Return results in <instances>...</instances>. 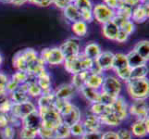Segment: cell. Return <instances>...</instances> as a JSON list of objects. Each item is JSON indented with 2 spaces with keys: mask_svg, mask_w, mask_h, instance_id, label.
Returning <instances> with one entry per match:
<instances>
[{
  "mask_svg": "<svg viewBox=\"0 0 149 139\" xmlns=\"http://www.w3.org/2000/svg\"><path fill=\"white\" fill-rule=\"evenodd\" d=\"M39 58V54L33 48H24L18 51L12 58V66L17 71L27 73L29 67Z\"/></svg>",
  "mask_w": 149,
  "mask_h": 139,
  "instance_id": "1",
  "label": "cell"
},
{
  "mask_svg": "<svg viewBox=\"0 0 149 139\" xmlns=\"http://www.w3.org/2000/svg\"><path fill=\"white\" fill-rule=\"evenodd\" d=\"M94 63V60H92L83 54L80 53L75 57H71V58L65 59L63 65L65 70L70 74L79 73L81 71H90Z\"/></svg>",
  "mask_w": 149,
  "mask_h": 139,
  "instance_id": "2",
  "label": "cell"
},
{
  "mask_svg": "<svg viewBox=\"0 0 149 139\" xmlns=\"http://www.w3.org/2000/svg\"><path fill=\"white\" fill-rule=\"evenodd\" d=\"M127 91L133 100H146L149 94V83L147 78L131 79L126 82Z\"/></svg>",
  "mask_w": 149,
  "mask_h": 139,
  "instance_id": "3",
  "label": "cell"
},
{
  "mask_svg": "<svg viewBox=\"0 0 149 139\" xmlns=\"http://www.w3.org/2000/svg\"><path fill=\"white\" fill-rule=\"evenodd\" d=\"M40 59H42L45 65H51V66H58L63 64L65 60V57L61 52L59 47H47L44 48L39 54Z\"/></svg>",
  "mask_w": 149,
  "mask_h": 139,
  "instance_id": "4",
  "label": "cell"
},
{
  "mask_svg": "<svg viewBox=\"0 0 149 139\" xmlns=\"http://www.w3.org/2000/svg\"><path fill=\"white\" fill-rule=\"evenodd\" d=\"M42 119V126L56 129L58 125L62 123L60 114L56 111L54 108L44 110H37Z\"/></svg>",
  "mask_w": 149,
  "mask_h": 139,
  "instance_id": "5",
  "label": "cell"
},
{
  "mask_svg": "<svg viewBox=\"0 0 149 139\" xmlns=\"http://www.w3.org/2000/svg\"><path fill=\"white\" fill-rule=\"evenodd\" d=\"M62 122L65 124L69 125L70 127L71 125L78 123L81 122V110L78 107L73 105L72 103L69 102L62 110L59 112Z\"/></svg>",
  "mask_w": 149,
  "mask_h": 139,
  "instance_id": "6",
  "label": "cell"
},
{
  "mask_svg": "<svg viewBox=\"0 0 149 139\" xmlns=\"http://www.w3.org/2000/svg\"><path fill=\"white\" fill-rule=\"evenodd\" d=\"M121 88H122V85L120 80L118 77L109 75L104 78V81H103V84L100 89L101 92L114 97V98H117L118 96H120Z\"/></svg>",
  "mask_w": 149,
  "mask_h": 139,
  "instance_id": "7",
  "label": "cell"
},
{
  "mask_svg": "<svg viewBox=\"0 0 149 139\" xmlns=\"http://www.w3.org/2000/svg\"><path fill=\"white\" fill-rule=\"evenodd\" d=\"M92 12H93L94 20H96L100 24H104L107 22H110L115 16L114 10H112L107 6H106L103 2L94 5Z\"/></svg>",
  "mask_w": 149,
  "mask_h": 139,
  "instance_id": "8",
  "label": "cell"
},
{
  "mask_svg": "<svg viewBox=\"0 0 149 139\" xmlns=\"http://www.w3.org/2000/svg\"><path fill=\"white\" fill-rule=\"evenodd\" d=\"M61 52L64 55L65 59L71 58V57H75L79 55L81 52V45L79 40L75 37H70L65 40L59 46Z\"/></svg>",
  "mask_w": 149,
  "mask_h": 139,
  "instance_id": "9",
  "label": "cell"
},
{
  "mask_svg": "<svg viewBox=\"0 0 149 139\" xmlns=\"http://www.w3.org/2000/svg\"><path fill=\"white\" fill-rule=\"evenodd\" d=\"M129 114L137 118V120L145 121L148 118V105L146 100H134L128 109Z\"/></svg>",
  "mask_w": 149,
  "mask_h": 139,
  "instance_id": "10",
  "label": "cell"
},
{
  "mask_svg": "<svg viewBox=\"0 0 149 139\" xmlns=\"http://www.w3.org/2000/svg\"><path fill=\"white\" fill-rule=\"evenodd\" d=\"M35 110H37L36 107H35V105L33 102H31L29 100L23 103H13L12 109L10 112L22 120L23 118L28 116L29 114H31V113Z\"/></svg>",
  "mask_w": 149,
  "mask_h": 139,
  "instance_id": "11",
  "label": "cell"
},
{
  "mask_svg": "<svg viewBox=\"0 0 149 139\" xmlns=\"http://www.w3.org/2000/svg\"><path fill=\"white\" fill-rule=\"evenodd\" d=\"M110 108H111V111L114 113L121 122L123 120L127 119L128 115H129V111H128L129 106H128L124 97H122L120 96H118L114 100V102L111 104Z\"/></svg>",
  "mask_w": 149,
  "mask_h": 139,
  "instance_id": "12",
  "label": "cell"
},
{
  "mask_svg": "<svg viewBox=\"0 0 149 139\" xmlns=\"http://www.w3.org/2000/svg\"><path fill=\"white\" fill-rule=\"evenodd\" d=\"M149 17V5L146 4H139L138 6L132 8L131 20L133 23H143L146 22Z\"/></svg>",
  "mask_w": 149,
  "mask_h": 139,
  "instance_id": "13",
  "label": "cell"
},
{
  "mask_svg": "<svg viewBox=\"0 0 149 139\" xmlns=\"http://www.w3.org/2000/svg\"><path fill=\"white\" fill-rule=\"evenodd\" d=\"M113 60H114V53L111 51H102L95 62L102 71H105L112 70Z\"/></svg>",
  "mask_w": 149,
  "mask_h": 139,
  "instance_id": "14",
  "label": "cell"
},
{
  "mask_svg": "<svg viewBox=\"0 0 149 139\" xmlns=\"http://www.w3.org/2000/svg\"><path fill=\"white\" fill-rule=\"evenodd\" d=\"M41 126H42V119H41L38 110L32 112L22 119V127H26L38 132Z\"/></svg>",
  "mask_w": 149,
  "mask_h": 139,
  "instance_id": "15",
  "label": "cell"
},
{
  "mask_svg": "<svg viewBox=\"0 0 149 139\" xmlns=\"http://www.w3.org/2000/svg\"><path fill=\"white\" fill-rule=\"evenodd\" d=\"M148 123H149L148 118L145 121L137 120L132 125V128H131L132 135H133L136 137H139V138H143V137H146V136H148V133H149Z\"/></svg>",
  "mask_w": 149,
  "mask_h": 139,
  "instance_id": "16",
  "label": "cell"
},
{
  "mask_svg": "<svg viewBox=\"0 0 149 139\" xmlns=\"http://www.w3.org/2000/svg\"><path fill=\"white\" fill-rule=\"evenodd\" d=\"M77 91L78 90L71 84H64L58 86V88L55 92V96L58 99L70 100L76 94Z\"/></svg>",
  "mask_w": 149,
  "mask_h": 139,
  "instance_id": "17",
  "label": "cell"
},
{
  "mask_svg": "<svg viewBox=\"0 0 149 139\" xmlns=\"http://www.w3.org/2000/svg\"><path fill=\"white\" fill-rule=\"evenodd\" d=\"M10 99L13 103H23L30 100V96L27 92V86L25 84L20 85L18 88L10 93Z\"/></svg>",
  "mask_w": 149,
  "mask_h": 139,
  "instance_id": "18",
  "label": "cell"
},
{
  "mask_svg": "<svg viewBox=\"0 0 149 139\" xmlns=\"http://www.w3.org/2000/svg\"><path fill=\"white\" fill-rule=\"evenodd\" d=\"M112 22L117 25L118 28H119L120 30L124 31V32L127 33L129 35H131L134 33L135 24L129 19H125V18H122V17L115 15L114 18L112 19Z\"/></svg>",
  "mask_w": 149,
  "mask_h": 139,
  "instance_id": "19",
  "label": "cell"
},
{
  "mask_svg": "<svg viewBox=\"0 0 149 139\" xmlns=\"http://www.w3.org/2000/svg\"><path fill=\"white\" fill-rule=\"evenodd\" d=\"M36 83L39 85L41 90H42L43 94L52 92V88H51L52 87L51 76L47 70L43 71L42 73L36 76Z\"/></svg>",
  "mask_w": 149,
  "mask_h": 139,
  "instance_id": "20",
  "label": "cell"
},
{
  "mask_svg": "<svg viewBox=\"0 0 149 139\" xmlns=\"http://www.w3.org/2000/svg\"><path fill=\"white\" fill-rule=\"evenodd\" d=\"M62 12H63V16L66 19V20L68 22H70V24L81 20V11L73 3H70L68 6L62 10Z\"/></svg>",
  "mask_w": 149,
  "mask_h": 139,
  "instance_id": "21",
  "label": "cell"
},
{
  "mask_svg": "<svg viewBox=\"0 0 149 139\" xmlns=\"http://www.w3.org/2000/svg\"><path fill=\"white\" fill-rule=\"evenodd\" d=\"M56 99V97L55 96V93H53V92L42 94L38 98L37 110H44V109L54 108Z\"/></svg>",
  "mask_w": 149,
  "mask_h": 139,
  "instance_id": "22",
  "label": "cell"
},
{
  "mask_svg": "<svg viewBox=\"0 0 149 139\" xmlns=\"http://www.w3.org/2000/svg\"><path fill=\"white\" fill-rule=\"evenodd\" d=\"M81 123H83V125L84 127L85 132L100 131V128L102 126V123L100 122L99 117L93 115V114L87 116Z\"/></svg>",
  "mask_w": 149,
  "mask_h": 139,
  "instance_id": "23",
  "label": "cell"
},
{
  "mask_svg": "<svg viewBox=\"0 0 149 139\" xmlns=\"http://www.w3.org/2000/svg\"><path fill=\"white\" fill-rule=\"evenodd\" d=\"M104 78L105 76L103 75V73H93L89 71L88 77H87L85 82V86L95 90H99L102 86Z\"/></svg>",
  "mask_w": 149,
  "mask_h": 139,
  "instance_id": "24",
  "label": "cell"
},
{
  "mask_svg": "<svg viewBox=\"0 0 149 139\" xmlns=\"http://www.w3.org/2000/svg\"><path fill=\"white\" fill-rule=\"evenodd\" d=\"M102 49H101V46L95 43V42H90L87 44L83 51V54L92 60H95L97 59V57L100 55V53L102 52Z\"/></svg>",
  "mask_w": 149,
  "mask_h": 139,
  "instance_id": "25",
  "label": "cell"
},
{
  "mask_svg": "<svg viewBox=\"0 0 149 139\" xmlns=\"http://www.w3.org/2000/svg\"><path fill=\"white\" fill-rule=\"evenodd\" d=\"M119 28H118L117 25L110 20V22H107L104 24H102V33L103 35L109 40L115 41L117 34L119 33Z\"/></svg>",
  "mask_w": 149,
  "mask_h": 139,
  "instance_id": "26",
  "label": "cell"
},
{
  "mask_svg": "<svg viewBox=\"0 0 149 139\" xmlns=\"http://www.w3.org/2000/svg\"><path fill=\"white\" fill-rule=\"evenodd\" d=\"M70 28L77 37H84L88 34V24L81 20L71 23Z\"/></svg>",
  "mask_w": 149,
  "mask_h": 139,
  "instance_id": "27",
  "label": "cell"
},
{
  "mask_svg": "<svg viewBox=\"0 0 149 139\" xmlns=\"http://www.w3.org/2000/svg\"><path fill=\"white\" fill-rule=\"evenodd\" d=\"M133 51H135V52L139 55L140 57L148 61L149 59V42L147 40H142V41H139V42H137L134 46H133Z\"/></svg>",
  "mask_w": 149,
  "mask_h": 139,
  "instance_id": "28",
  "label": "cell"
},
{
  "mask_svg": "<svg viewBox=\"0 0 149 139\" xmlns=\"http://www.w3.org/2000/svg\"><path fill=\"white\" fill-rule=\"evenodd\" d=\"M125 55H126L128 65H129V67H130L131 69L134 68V67H137V66H140V65L147 63L146 60L143 59L142 57H140L139 55H138L135 52V51H133V50H131L129 53H127Z\"/></svg>",
  "mask_w": 149,
  "mask_h": 139,
  "instance_id": "29",
  "label": "cell"
},
{
  "mask_svg": "<svg viewBox=\"0 0 149 139\" xmlns=\"http://www.w3.org/2000/svg\"><path fill=\"white\" fill-rule=\"evenodd\" d=\"M89 74V71H81L79 73H75L72 76V79H71V85H72L77 90H81L83 87L85 86V82L87 77Z\"/></svg>",
  "mask_w": 149,
  "mask_h": 139,
  "instance_id": "30",
  "label": "cell"
},
{
  "mask_svg": "<svg viewBox=\"0 0 149 139\" xmlns=\"http://www.w3.org/2000/svg\"><path fill=\"white\" fill-rule=\"evenodd\" d=\"M129 67L127 62V59H126V55L123 53H117L114 54V60H113V67L112 70L116 71H121L123 69Z\"/></svg>",
  "mask_w": 149,
  "mask_h": 139,
  "instance_id": "31",
  "label": "cell"
},
{
  "mask_svg": "<svg viewBox=\"0 0 149 139\" xmlns=\"http://www.w3.org/2000/svg\"><path fill=\"white\" fill-rule=\"evenodd\" d=\"M80 91L81 92L83 96L85 97V99L88 100L89 102H91L92 104H93V103L98 102L99 96H100V91L99 90H95L93 88H90V87L84 86Z\"/></svg>",
  "mask_w": 149,
  "mask_h": 139,
  "instance_id": "32",
  "label": "cell"
},
{
  "mask_svg": "<svg viewBox=\"0 0 149 139\" xmlns=\"http://www.w3.org/2000/svg\"><path fill=\"white\" fill-rule=\"evenodd\" d=\"M147 74H148V67L146 64L137 66V67H134V68H132L130 80L131 79H145V78H147Z\"/></svg>",
  "mask_w": 149,
  "mask_h": 139,
  "instance_id": "33",
  "label": "cell"
},
{
  "mask_svg": "<svg viewBox=\"0 0 149 139\" xmlns=\"http://www.w3.org/2000/svg\"><path fill=\"white\" fill-rule=\"evenodd\" d=\"M100 122L102 124H105L107 126H118L120 124L121 121L118 118L112 111L107 113L105 115H102L99 117Z\"/></svg>",
  "mask_w": 149,
  "mask_h": 139,
  "instance_id": "34",
  "label": "cell"
},
{
  "mask_svg": "<svg viewBox=\"0 0 149 139\" xmlns=\"http://www.w3.org/2000/svg\"><path fill=\"white\" fill-rule=\"evenodd\" d=\"M111 111L110 106H107L105 104H102L100 102L93 103L91 105V113L93 115H95L97 117H100L102 115H105L107 113Z\"/></svg>",
  "mask_w": 149,
  "mask_h": 139,
  "instance_id": "35",
  "label": "cell"
},
{
  "mask_svg": "<svg viewBox=\"0 0 149 139\" xmlns=\"http://www.w3.org/2000/svg\"><path fill=\"white\" fill-rule=\"evenodd\" d=\"M132 12V8L128 6V5H126L124 3H122L120 6L115 10V15L122 17V18H125V19L131 20Z\"/></svg>",
  "mask_w": 149,
  "mask_h": 139,
  "instance_id": "36",
  "label": "cell"
},
{
  "mask_svg": "<svg viewBox=\"0 0 149 139\" xmlns=\"http://www.w3.org/2000/svg\"><path fill=\"white\" fill-rule=\"evenodd\" d=\"M56 131V136L58 139H67L70 136V126L65 124V123H61L60 125L55 129Z\"/></svg>",
  "mask_w": 149,
  "mask_h": 139,
  "instance_id": "37",
  "label": "cell"
},
{
  "mask_svg": "<svg viewBox=\"0 0 149 139\" xmlns=\"http://www.w3.org/2000/svg\"><path fill=\"white\" fill-rule=\"evenodd\" d=\"M38 136L41 139H58L55 129H51L45 126H41L38 130Z\"/></svg>",
  "mask_w": 149,
  "mask_h": 139,
  "instance_id": "38",
  "label": "cell"
},
{
  "mask_svg": "<svg viewBox=\"0 0 149 139\" xmlns=\"http://www.w3.org/2000/svg\"><path fill=\"white\" fill-rule=\"evenodd\" d=\"M73 4L78 8V9L81 12L92 11L94 7V4L92 2V0H76Z\"/></svg>",
  "mask_w": 149,
  "mask_h": 139,
  "instance_id": "39",
  "label": "cell"
},
{
  "mask_svg": "<svg viewBox=\"0 0 149 139\" xmlns=\"http://www.w3.org/2000/svg\"><path fill=\"white\" fill-rule=\"evenodd\" d=\"M11 79L12 81H14L15 83H17L19 85L25 84L29 79V74L25 71H17L16 73H14L11 75Z\"/></svg>",
  "mask_w": 149,
  "mask_h": 139,
  "instance_id": "40",
  "label": "cell"
},
{
  "mask_svg": "<svg viewBox=\"0 0 149 139\" xmlns=\"http://www.w3.org/2000/svg\"><path fill=\"white\" fill-rule=\"evenodd\" d=\"M70 136H73L75 137H81L86 133L83 123L81 122L78 123H75L73 125H71L70 127Z\"/></svg>",
  "mask_w": 149,
  "mask_h": 139,
  "instance_id": "41",
  "label": "cell"
},
{
  "mask_svg": "<svg viewBox=\"0 0 149 139\" xmlns=\"http://www.w3.org/2000/svg\"><path fill=\"white\" fill-rule=\"evenodd\" d=\"M38 136V132L26 127H22L19 132L20 139H35Z\"/></svg>",
  "mask_w": 149,
  "mask_h": 139,
  "instance_id": "42",
  "label": "cell"
},
{
  "mask_svg": "<svg viewBox=\"0 0 149 139\" xmlns=\"http://www.w3.org/2000/svg\"><path fill=\"white\" fill-rule=\"evenodd\" d=\"M12 106H13V102L11 101L10 98H4L3 100L0 101V113L1 114H8L10 111H11L12 109Z\"/></svg>",
  "mask_w": 149,
  "mask_h": 139,
  "instance_id": "43",
  "label": "cell"
},
{
  "mask_svg": "<svg viewBox=\"0 0 149 139\" xmlns=\"http://www.w3.org/2000/svg\"><path fill=\"white\" fill-rule=\"evenodd\" d=\"M0 136L1 139H14L15 137V129L14 127L7 125L0 131Z\"/></svg>",
  "mask_w": 149,
  "mask_h": 139,
  "instance_id": "44",
  "label": "cell"
},
{
  "mask_svg": "<svg viewBox=\"0 0 149 139\" xmlns=\"http://www.w3.org/2000/svg\"><path fill=\"white\" fill-rule=\"evenodd\" d=\"M7 118H8V125L12 126V127H19L20 125H22V120L19 119V117L15 116L14 114H12L11 112L6 114Z\"/></svg>",
  "mask_w": 149,
  "mask_h": 139,
  "instance_id": "45",
  "label": "cell"
},
{
  "mask_svg": "<svg viewBox=\"0 0 149 139\" xmlns=\"http://www.w3.org/2000/svg\"><path fill=\"white\" fill-rule=\"evenodd\" d=\"M116 98L114 97H112L109 95L105 94V93H103L100 91V96H99V100L98 102L102 103V104H105V105H107V106H111V104L113 102H114Z\"/></svg>",
  "mask_w": 149,
  "mask_h": 139,
  "instance_id": "46",
  "label": "cell"
},
{
  "mask_svg": "<svg viewBox=\"0 0 149 139\" xmlns=\"http://www.w3.org/2000/svg\"><path fill=\"white\" fill-rule=\"evenodd\" d=\"M103 3L115 11V10L123 3V0H103Z\"/></svg>",
  "mask_w": 149,
  "mask_h": 139,
  "instance_id": "47",
  "label": "cell"
},
{
  "mask_svg": "<svg viewBox=\"0 0 149 139\" xmlns=\"http://www.w3.org/2000/svg\"><path fill=\"white\" fill-rule=\"evenodd\" d=\"M102 133L100 131L97 132H86L84 135L80 137L81 139H101Z\"/></svg>",
  "mask_w": 149,
  "mask_h": 139,
  "instance_id": "48",
  "label": "cell"
},
{
  "mask_svg": "<svg viewBox=\"0 0 149 139\" xmlns=\"http://www.w3.org/2000/svg\"><path fill=\"white\" fill-rule=\"evenodd\" d=\"M117 136L119 139H132V135L131 131L128 129H125V128L118 131Z\"/></svg>",
  "mask_w": 149,
  "mask_h": 139,
  "instance_id": "49",
  "label": "cell"
},
{
  "mask_svg": "<svg viewBox=\"0 0 149 139\" xmlns=\"http://www.w3.org/2000/svg\"><path fill=\"white\" fill-rule=\"evenodd\" d=\"M129 36L130 35L127 33H125L124 31L119 30V33H118V34H117V37H116L115 41H117L118 43H124L128 39H129Z\"/></svg>",
  "mask_w": 149,
  "mask_h": 139,
  "instance_id": "50",
  "label": "cell"
},
{
  "mask_svg": "<svg viewBox=\"0 0 149 139\" xmlns=\"http://www.w3.org/2000/svg\"><path fill=\"white\" fill-rule=\"evenodd\" d=\"M69 4L70 2L68 0H52V5H54L56 8L61 10H63Z\"/></svg>",
  "mask_w": 149,
  "mask_h": 139,
  "instance_id": "51",
  "label": "cell"
},
{
  "mask_svg": "<svg viewBox=\"0 0 149 139\" xmlns=\"http://www.w3.org/2000/svg\"><path fill=\"white\" fill-rule=\"evenodd\" d=\"M101 139H119L117 136V133L114 131H107L104 133H102Z\"/></svg>",
  "mask_w": 149,
  "mask_h": 139,
  "instance_id": "52",
  "label": "cell"
},
{
  "mask_svg": "<svg viewBox=\"0 0 149 139\" xmlns=\"http://www.w3.org/2000/svg\"><path fill=\"white\" fill-rule=\"evenodd\" d=\"M8 81L9 78L7 74L0 73V88H6V85Z\"/></svg>",
  "mask_w": 149,
  "mask_h": 139,
  "instance_id": "53",
  "label": "cell"
},
{
  "mask_svg": "<svg viewBox=\"0 0 149 139\" xmlns=\"http://www.w3.org/2000/svg\"><path fill=\"white\" fill-rule=\"evenodd\" d=\"M123 3L132 7V8H134V7L138 6L139 4H142L141 0H123Z\"/></svg>",
  "mask_w": 149,
  "mask_h": 139,
  "instance_id": "54",
  "label": "cell"
},
{
  "mask_svg": "<svg viewBox=\"0 0 149 139\" xmlns=\"http://www.w3.org/2000/svg\"><path fill=\"white\" fill-rule=\"evenodd\" d=\"M7 125H8V118L5 114H1L0 113V128H4Z\"/></svg>",
  "mask_w": 149,
  "mask_h": 139,
  "instance_id": "55",
  "label": "cell"
},
{
  "mask_svg": "<svg viewBox=\"0 0 149 139\" xmlns=\"http://www.w3.org/2000/svg\"><path fill=\"white\" fill-rule=\"evenodd\" d=\"M51 5H52V0H41L38 6L42 8H47L51 6Z\"/></svg>",
  "mask_w": 149,
  "mask_h": 139,
  "instance_id": "56",
  "label": "cell"
},
{
  "mask_svg": "<svg viewBox=\"0 0 149 139\" xmlns=\"http://www.w3.org/2000/svg\"><path fill=\"white\" fill-rule=\"evenodd\" d=\"M8 93L6 90V88H0V101L8 97Z\"/></svg>",
  "mask_w": 149,
  "mask_h": 139,
  "instance_id": "57",
  "label": "cell"
},
{
  "mask_svg": "<svg viewBox=\"0 0 149 139\" xmlns=\"http://www.w3.org/2000/svg\"><path fill=\"white\" fill-rule=\"evenodd\" d=\"M27 3V0H13L12 1V5H14V6H22V5L26 4Z\"/></svg>",
  "mask_w": 149,
  "mask_h": 139,
  "instance_id": "58",
  "label": "cell"
},
{
  "mask_svg": "<svg viewBox=\"0 0 149 139\" xmlns=\"http://www.w3.org/2000/svg\"><path fill=\"white\" fill-rule=\"evenodd\" d=\"M41 0H27V3H30V4H33V5H36L38 6V4L40 3Z\"/></svg>",
  "mask_w": 149,
  "mask_h": 139,
  "instance_id": "59",
  "label": "cell"
},
{
  "mask_svg": "<svg viewBox=\"0 0 149 139\" xmlns=\"http://www.w3.org/2000/svg\"><path fill=\"white\" fill-rule=\"evenodd\" d=\"M13 0H0V2L3 4H12Z\"/></svg>",
  "mask_w": 149,
  "mask_h": 139,
  "instance_id": "60",
  "label": "cell"
},
{
  "mask_svg": "<svg viewBox=\"0 0 149 139\" xmlns=\"http://www.w3.org/2000/svg\"><path fill=\"white\" fill-rule=\"evenodd\" d=\"M3 56L1 55V54H0V66H1L2 65V63H3Z\"/></svg>",
  "mask_w": 149,
  "mask_h": 139,
  "instance_id": "61",
  "label": "cell"
},
{
  "mask_svg": "<svg viewBox=\"0 0 149 139\" xmlns=\"http://www.w3.org/2000/svg\"><path fill=\"white\" fill-rule=\"evenodd\" d=\"M141 3L142 4H146V3H148V0H141Z\"/></svg>",
  "mask_w": 149,
  "mask_h": 139,
  "instance_id": "62",
  "label": "cell"
},
{
  "mask_svg": "<svg viewBox=\"0 0 149 139\" xmlns=\"http://www.w3.org/2000/svg\"><path fill=\"white\" fill-rule=\"evenodd\" d=\"M68 1H69L70 3H74V2L76 1V0H68Z\"/></svg>",
  "mask_w": 149,
  "mask_h": 139,
  "instance_id": "63",
  "label": "cell"
}]
</instances>
